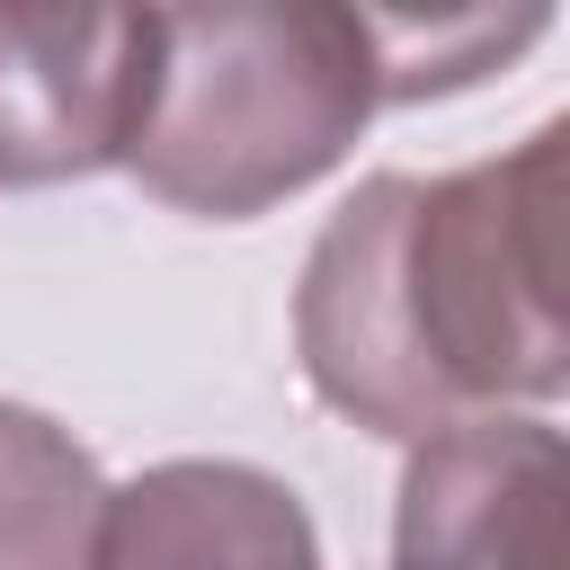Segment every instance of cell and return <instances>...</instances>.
Wrapping results in <instances>:
<instances>
[{"instance_id":"obj_1","label":"cell","mask_w":570,"mask_h":570,"mask_svg":"<svg viewBox=\"0 0 570 570\" xmlns=\"http://www.w3.org/2000/svg\"><path fill=\"white\" fill-rule=\"evenodd\" d=\"M561 116L534 125L517 151L445 178L374 169L321 223L294 285V356L312 392L401 445L472 410L561 401Z\"/></svg>"},{"instance_id":"obj_7","label":"cell","mask_w":570,"mask_h":570,"mask_svg":"<svg viewBox=\"0 0 570 570\" xmlns=\"http://www.w3.org/2000/svg\"><path fill=\"white\" fill-rule=\"evenodd\" d=\"M374 27V62H383V107H410V98H454L472 80H490L508 53H525L552 18L543 9H445V18H383L365 9Z\"/></svg>"},{"instance_id":"obj_5","label":"cell","mask_w":570,"mask_h":570,"mask_svg":"<svg viewBox=\"0 0 570 570\" xmlns=\"http://www.w3.org/2000/svg\"><path fill=\"white\" fill-rule=\"evenodd\" d=\"M89 570H321V534L276 472L178 454L107 490Z\"/></svg>"},{"instance_id":"obj_4","label":"cell","mask_w":570,"mask_h":570,"mask_svg":"<svg viewBox=\"0 0 570 570\" xmlns=\"http://www.w3.org/2000/svg\"><path fill=\"white\" fill-rule=\"evenodd\" d=\"M151 71V9H0V187H62L125 169Z\"/></svg>"},{"instance_id":"obj_6","label":"cell","mask_w":570,"mask_h":570,"mask_svg":"<svg viewBox=\"0 0 570 570\" xmlns=\"http://www.w3.org/2000/svg\"><path fill=\"white\" fill-rule=\"evenodd\" d=\"M98 508V454L62 419L0 401V570H89Z\"/></svg>"},{"instance_id":"obj_3","label":"cell","mask_w":570,"mask_h":570,"mask_svg":"<svg viewBox=\"0 0 570 570\" xmlns=\"http://www.w3.org/2000/svg\"><path fill=\"white\" fill-rule=\"evenodd\" d=\"M570 445L543 410H472L410 445L392 570H561Z\"/></svg>"},{"instance_id":"obj_2","label":"cell","mask_w":570,"mask_h":570,"mask_svg":"<svg viewBox=\"0 0 570 570\" xmlns=\"http://www.w3.org/2000/svg\"><path fill=\"white\" fill-rule=\"evenodd\" d=\"M383 107L365 9L214 0L151 9V71L125 169L205 223H249L330 178Z\"/></svg>"}]
</instances>
